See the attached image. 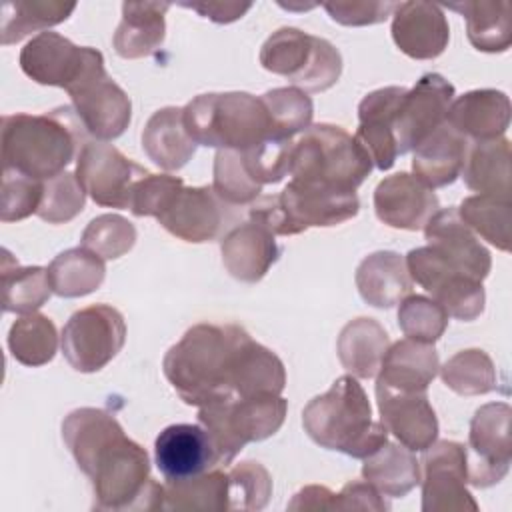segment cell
<instances>
[{
  "instance_id": "6da1fadb",
  "label": "cell",
  "mask_w": 512,
  "mask_h": 512,
  "mask_svg": "<svg viewBox=\"0 0 512 512\" xmlns=\"http://www.w3.org/2000/svg\"><path fill=\"white\" fill-rule=\"evenodd\" d=\"M62 440L92 480L96 510H162L164 486L150 478L148 452L102 408H76L62 422Z\"/></svg>"
},
{
  "instance_id": "7a4b0ae2",
  "label": "cell",
  "mask_w": 512,
  "mask_h": 512,
  "mask_svg": "<svg viewBox=\"0 0 512 512\" xmlns=\"http://www.w3.org/2000/svg\"><path fill=\"white\" fill-rule=\"evenodd\" d=\"M248 338L238 324H196L166 352L164 376L188 406L232 400L240 352Z\"/></svg>"
},
{
  "instance_id": "3957f363",
  "label": "cell",
  "mask_w": 512,
  "mask_h": 512,
  "mask_svg": "<svg viewBox=\"0 0 512 512\" xmlns=\"http://www.w3.org/2000/svg\"><path fill=\"white\" fill-rule=\"evenodd\" d=\"M86 130L72 106H60L44 114H6L2 116V160L36 180H48L78 158Z\"/></svg>"
},
{
  "instance_id": "277c9868",
  "label": "cell",
  "mask_w": 512,
  "mask_h": 512,
  "mask_svg": "<svg viewBox=\"0 0 512 512\" xmlns=\"http://www.w3.org/2000/svg\"><path fill=\"white\" fill-rule=\"evenodd\" d=\"M302 426L318 446L362 460L388 442L386 426L372 420L370 400L352 374L336 378L304 406Z\"/></svg>"
},
{
  "instance_id": "5b68a950",
  "label": "cell",
  "mask_w": 512,
  "mask_h": 512,
  "mask_svg": "<svg viewBox=\"0 0 512 512\" xmlns=\"http://www.w3.org/2000/svg\"><path fill=\"white\" fill-rule=\"evenodd\" d=\"M182 112L188 134L202 146L242 152L272 138L262 100L248 92L200 94Z\"/></svg>"
},
{
  "instance_id": "8992f818",
  "label": "cell",
  "mask_w": 512,
  "mask_h": 512,
  "mask_svg": "<svg viewBox=\"0 0 512 512\" xmlns=\"http://www.w3.org/2000/svg\"><path fill=\"white\" fill-rule=\"evenodd\" d=\"M374 164L362 144L344 128L314 124L292 150L290 176L302 182H320L344 190H356Z\"/></svg>"
},
{
  "instance_id": "52a82bcc",
  "label": "cell",
  "mask_w": 512,
  "mask_h": 512,
  "mask_svg": "<svg viewBox=\"0 0 512 512\" xmlns=\"http://www.w3.org/2000/svg\"><path fill=\"white\" fill-rule=\"evenodd\" d=\"M286 412L288 402L280 394H258L202 406L198 408V422L210 434L222 464H230L246 444L276 434Z\"/></svg>"
},
{
  "instance_id": "ba28073f",
  "label": "cell",
  "mask_w": 512,
  "mask_h": 512,
  "mask_svg": "<svg viewBox=\"0 0 512 512\" xmlns=\"http://www.w3.org/2000/svg\"><path fill=\"white\" fill-rule=\"evenodd\" d=\"M260 64L304 92H324L342 74V56L332 42L288 26L266 38L260 48Z\"/></svg>"
},
{
  "instance_id": "9c48e42d",
  "label": "cell",
  "mask_w": 512,
  "mask_h": 512,
  "mask_svg": "<svg viewBox=\"0 0 512 512\" xmlns=\"http://www.w3.org/2000/svg\"><path fill=\"white\" fill-rule=\"evenodd\" d=\"M22 72L42 86H58L68 94L108 76L104 56L96 48L76 46L58 32H40L20 52Z\"/></svg>"
},
{
  "instance_id": "30bf717a",
  "label": "cell",
  "mask_w": 512,
  "mask_h": 512,
  "mask_svg": "<svg viewBox=\"0 0 512 512\" xmlns=\"http://www.w3.org/2000/svg\"><path fill=\"white\" fill-rule=\"evenodd\" d=\"M124 316L108 304H92L74 312L62 328L60 346L76 372L102 370L124 346Z\"/></svg>"
},
{
  "instance_id": "8fae6325",
  "label": "cell",
  "mask_w": 512,
  "mask_h": 512,
  "mask_svg": "<svg viewBox=\"0 0 512 512\" xmlns=\"http://www.w3.org/2000/svg\"><path fill=\"white\" fill-rule=\"evenodd\" d=\"M406 268L412 282L432 294L448 316L464 322L476 320L484 312V286L480 280L450 266L430 246L414 248L406 254Z\"/></svg>"
},
{
  "instance_id": "7c38bea8",
  "label": "cell",
  "mask_w": 512,
  "mask_h": 512,
  "mask_svg": "<svg viewBox=\"0 0 512 512\" xmlns=\"http://www.w3.org/2000/svg\"><path fill=\"white\" fill-rule=\"evenodd\" d=\"M510 418L512 408L506 402H490L474 412L466 446L468 484L488 488L508 474L512 460Z\"/></svg>"
},
{
  "instance_id": "4fadbf2b",
  "label": "cell",
  "mask_w": 512,
  "mask_h": 512,
  "mask_svg": "<svg viewBox=\"0 0 512 512\" xmlns=\"http://www.w3.org/2000/svg\"><path fill=\"white\" fill-rule=\"evenodd\" d=\"M74 174L98 206L128 208L132 186L150 172L112 144L88 140L78 152Z\"/></svg>"
},
{
  "instance_id": "5bb4252c",
  "label": "cell",
  "mask_w": 512,
  "mask_h": 512,
  "mask_svg": "<svg viewBox=\"0 0 512 512\" xmlns=\"http://www.w3.org/2000/svg\"><path fill=\"white\" fill-rule=\"evenodd\" d=\"M422 452V510H478L476 500L466 488V446L454 440H440Z\"/></svg>"
},
{
  "instance_id": "9a60e30c",
  "label": "cell",
  "mask_w": 512,
  "mask_h": 512,
  "mask_svg": "<svg viewBox=\"0 0 512 512\" xmlns=\"http://www.w3.org/2000/svg\"><path fill=\"white\" fill-rule=\"evenodd\" d=\"M452 100L454 86L438 72L424 74L410 90H406L394 118L398 154L414 150L442 126Z\"/></svg>"
},
{
  "instance_id": "2e32d148",
  "label": "cell",
  "mask_w": 512,
  "mask_h": 512,
  "mask_svg": "<svg viewBox=\"0 0 512 512\" xmlns=\"http://www.w3.org/2000/svg\"><path fill=\"white\" fill-rule=\"evenodd\" d=\"M154 458L166 480H186L224 466L202 424L166 426L154 440Z\"/></svg>"
},
{
  "instance_id": "e0dca14e",
  "label": "cell",
  "mask_w": 512,
  "mask_h": 512,
  "mask_svg": "<svg viewBox=\"0 0 512 512\" xmlns=\"http://www.w3.org/2000/svg\"><path fill=\"white\" fill-rule=\"evenodd\" d=\"M284 210L300 232L310 226H336L358 214L356 190H344L320 182L290 180L278 194Z\"/></svg>"
},
{
  "instance_id": "ac0fdd59",
  "label": "cell",
  "mask_w": 512,
  "mask_h": 512,
  "mask_svg": "<svg viewBox=\"0 0 512 512\" xmlns=\"http://www.w3.org/2000/svg\"><path fill=\"white\" fill-rule=\"evenodd\" d=\"M380 422L412 452H422L438 438V418L426 392H402L376 384Z\"/></svg>"
},
{
  "instance_id": "d6986e66",
  "label": "cell",
  "mask_w": 512,
  "mask_h": 512,
  "mask_svg": "<svg viewBox=\"0 0 512 512\" xmlns=\"http://www.w3.org/2000/svg\"><path fill=\"white\" fill-rule=\"evenodd\" d=\"M438 208L440 202L434 190L408 172L386 176L374 190L376 216L392 228L422 230Z\"/></svg>"
},
{
  "instance_id": "ffe728a7",
  "label": "cell",
  "mask_w": 512,
  "mask_h": 512,
  "mask_svg": "<svg viewBox=\"0 0 512 512\" xmlns=\"http://www.w3.org/2000/svg\"><path fill=\"white\" fill-rule=\"evenodd\" d=\"M222 204L212 186H182L156 220L172 236L202 244L220 234L224 224Z\"/></svg>"
},
{
  "instance_id": "44dd1931",
  "label": "cell",
  "mask_w": 512,
  "mask_h": 512,
  "mask_svg": "<svg viewBox=\"0 0 512 512\" xmlns=\"http://www.w3.org/2000/svg\"><path fill=\"white\" fill-rule=\"evenodd\" d=\"M392 40L406 56L432 60L446 50L450 26L438 4L400 2L392 12Z\"/></svg>"
},
{
  "instance_id": "7402d4cb",
  "label": "cell",
  "mask_w": 512,
  "mask_h": 512,
  "mask_svg": "<svg viewBox=\"0 0 512 512\" xmlns=\"http://www.w3.org/2000/svg\"><path fill=\"white\" fill-rule=\"evenodd\" d=\"M428 246L456 270L484 280L490 274L492 258L478 236L462 222L454 206L438 210L424 226Z\"/></svg>"
},
{
  "instance_id": "603a6c76",
  "label": "cell",
  "mask_w": 512,
  "mask_h": 512,
  "mask_svg": "<svg viewBox=\"0 0 512 512\" xmlns=\"http://www.w3.org/2000/svg\"><path fill=\"white\" fill-rule=\"evenodd\" d=\"M406 90L404 86H384L366 94L358 106L360 124L354 138L378 170H390L398 158L394 118Z\"/></svg>"
},
{
  "instance_id": "cb8c5ba5",
  "label": "cell",
  "mask_w": 512,
  "mask_h": 512,
  "mask_svg": "<svg viewBox=\"0 0 512 512\" xmlns=\"http://www.w3.org/2000/svg\"><path fill=\"white\" fill-rule=\"evenodd\" d=\"M70 98L86 134L98 142L122 136L132 120V102L110 76L90 82L70 94Z\"/></svg>"
},
{
  "instance_id": "d4e9b609",
  "label": "cell",
  "mask_w": 512,
  "mask_h": 512,
  "mask_svg": "<svg viewBox=\"0 0 512 512\" xmlns=\"http://www.w3.org/2000/svg\"><path fill=\"white\" fill-rule=\"evenodd\" d=\"M510 100L504 92L484 88L470 90L452 100L446 112V124L468 142L502 138L510 126Z\"/></svg>"
},
{
  "instance_id": "484cf974",
  "label": "cell",
  "mask_w": 512,
  "mask_h": 512,
  "mask_svg": "<svg viewBox=\"0 0 512 512\" xmlns=\"http://www.w3.org/2000/svg\"><path fill=\"white\" fill-rule=\"evenodd\" d=\"M220 254L222 264L228 274L240 282H260L272 264L280 258V246L266 228L244 222L234 226L222 240H220Z\"/></svg>"
},
{
  "instance_id": "4316f807",
  "label": "cell",
  "mask_w": 512,
  "mask_h": 512,
  "mask_svg": "<svg viewBox=\"0 0 512 512\" xmlns=\"http://www.w3.org/2000/svg\"><path fill=\"white\" fill-rule=\"evenodd\" d=\"M438 370L440 360L434 344L404 338L388 346L376 384L402 392H426Z\"/></svg>"
},
{
  "instance_id": "83f0119b",
  "label": "cell",
  "mask_w": 512,
  "mask_h": 512,
  "mask_svg": "<svg viewBox=\"0 0 512 512\" xmlns=\"http://www.w3.org/2000/svg\"><path fill=\"white\" fill-rule=\"evenodd\" d=\"M470 142L446 122L414 148V176L428 188H442L462 174Z\"/></svg>"
},
{
  "instance_id": "f1b7e54d",
  "label": "cell",
  "mask_w": 512,
  "mask_h": 512,
  "mask_svg": "<svg viewBox=\"0 0 512 512\" xmlns=\"http://www.w3.org/2000/svg\"><path fill=\"white\" fill-rule=\"evenodd\" d=\"M356 288L362 300L374 308H392L412 290L406 260L392 250L366 256L356 268Z\"/></svg>"
},
{
  "instance_id": "f546056e",
  "label": "cell",
  "mask_w": 512,
  "mask_h": 512,
  "mask_svg": "<svg viewBox=\"0 0 512 512\" xmlns=\"http://www.w3.org/2000/svg\"><path fill=\"white\" fill-rule=\"evenodd\" d=\"M168 8V2H124L122 20L112 38L116 54L126 60L154 54L166 36Z\"/></svg>"
},
{
  "instance_id": "4dcf8cb0",
  "label": "cell",
  "mask_w": 512,
  "mask_h": 512,
  "mask_svg": "<svg viewBox=\"0 0 512 512\" xmlns=\"http://www.w3.org/2000/svg\"><path fill=\"white\" fill-rule=\"evenodd\" d=\"M196 146L184 126V112L178 106L156 110L142 130V148L162 170H180L186 166Z\"/></svg>"
},
{
  "instance_id": "1f68e13d",
  "label": "cell",
  "mask_w": 512,
  "mask_h": 512,
  "mask_svg": "<svg viewBox=\"0 0 512 512\" xmlns=\"http://www.w3.org/2000/svg\"><path fill=\"white\" fill-rule=\"evenodd\" d=\"M390 346L386 330L374 318L350 320L338 336L340 364L356 378H374Z\"/></svg>"
},
{
  "instance_id": "d6a6232c",
  "label": "cell",
  "mask_w": 512,
  "mask_h": 512,
  "mask_svg": "<svg viewBox=\"0 0 512 512\" xmlns=\"http://www.w3.org/2000/svg\"><path fill=\"white\" fill-rule=\"evenodd\" d=\"M460 176L464 178V184L478 194L510 200L508 138L470 142Z\"/></svg>"
},
{
  "instance_id": "836d02e7",
  "label": "cell",
  "mask_w": 512,
  "mask_h": 512,
  "mask_svg": "<svg viewBox=\"0 0 512 512\" xmlns=\"http://www.w3.org/2000/svg\"><path fill=\"white\" fill-rule=\"evenodd\" d=\"M362 478L382 496L404 498L420 484V462L406 446L386 442L364 458Z\"/></svg>"
},
{
  "instance_id": "e575fe53",
  "label": "cell",
  "mask_w": 512,
  "mask_h": 512,
  "mask_svg": "<svg viewBox=\"0 0 512 512\" xmlns=\"http://www.w3.org/2000/svg\"><path fill=\"white\" fill-rule=\"evenodd\" d=\"M450 10L466 20V34L470 44L480 52H506L512 44V16L510 4L504 0H476L452 2Z\"/></svg>"
},
{
  "instance_id": "d590c367",
  "label": "cell",
  "mask_w": 512,
  "mask_h": 512,
  "mask_svg": "<svg viewBox=\"0 0 512 512\" xmlns=\"http://www.w3.org/2000/svg\"><path fill=\"white\" fill-rule=\"evenodd\" d=\"M106 276L104 258L78 246L60 252L48 266V282L56 296L80 298L100 288Z\"/></svg>"
},
{
  "instance_id": "8d00e7d4",
  "label": "cell",
  "mask_w": 512,
  "mask_h": 512,
  "mask_svg": "<svg viewBox=\"0 0 512 512\" xmlns=\"http://www.w3.org/2000/svg\"><path fill=\"white\" fill-rule=\"evenodd\" d=\"M0 288L4 312L32 314L44 306L52 294L48 282V268L18 266L8 250L2 252Z\"/></svg>"
},
{
  "instance_id": "74e56055",
  "label": "cell",
  "mask_w": 512,
  "mask_h": 512,
  "mask_svg": "<svg viewBox=\"0 0 512 512\" xmlns=\"http://www.w3.org/2000/svg\"><path fill=\"white\" fill-rule=\"evenodd\" d=\"M162 486V510H228V472L220 468Z\"/></svg>"
},
{
  "instance_id": "f35d334b",
  "label": "cell",
  "mask_w": 512,
  "mask_h": 512,
  "mask_svg": "<svg viewBox=\"0 0 512 512\" xmlns=\"http://www.w3.org/2000/svg\"><path fill=\"white\" fill-rule=\"evenodd\" d=\"M76 10L74 2L32 0V2H4L0 22V42L4 46L16 44L32 32H46L50 26L62 24Z\"/></svg>"
},
{
  "instance_id": "ab89813d",
  "label": "cell",
  "mask_w": 512,
  "mask_h": 512,
  "mask_svg": "<svg viewBox=\"0 0 512 512\" xmlns=\"http://www.w3.org/2000/svg\"><path fill=\"white\" fill-rule=\"evenodd\" d=\"M8 348L12 358L24 366L48 364L58 350L54 322L38 312L22 314L8 330Z\"/></svg>"
},
{
  "instance_id": "60d3db41",
  "label": "cell",
  "mask_w": 512,
  "mask_h": 512,
  "mask_svg": "<svg viewBox=\"0 0 512 512\" xmlns=\"http://www.w3.org/2000/svg\"><path fill=\"white\" fill-rule=\"evenodd\" d=\"M458 216L462 222L478 236H482L486 242L496 246L502 252H510V224H512V212H510V200L476 194L462 200Z\"/></svg>"
},
{
  "instance_id": "b9f144b4",
  "label": "cell",
  "mask_w": 512,
  "mask_h": 512,
  "mask_svg": "<svg viewBox=\"0 0 512 512\" xmlns=\"http://www.w3.org/2000/svg\"><path fill=\"white\" fill-rule=\"evenodd\" d=\"M442 382L460 396H480L496 390L498 376L492 358L480 348L456 352L440 366Z\"/></svg>"
},
{
  "instance_id": "7bdbcfd3",
  "label": "cell",
  "mask_w": 512,
  "mask_h": 512,
  "mask_svg": "<svg viewBox=\"0 0 512 512\" xmlns=\"http://www.w3.org/2000/svg\"><path fill=\"white\" fill-rule=\"evenodd\" d=\"M268 118H270V130L272 138L276 140H292V136L308 130L312 126L314 116V104L312 98L296 88H274L260 96Z\"/></svg>"
},
{
  "instance_id": "ee69618b",
  "label": "cell",
  "mask_w": 512,
  "mask_h": 512,
  "mask_svg": "<svg viewBox=\"0 0 512 512\" xmlns=\"http://www.w3.org/2000/svg\"><path fill=\"white\" fill-rule=\"evenodd\" d=\"M212 174V190L226 204H252L262 192V186L248 174L240 150H218Z\"/></svg>"
},
{
  "instance_id": "f6af8a7d",
  "label": "cell",
  "mask_w": 512,
  "mask_h": 512,
  "mask_svg": "<svg viewBox=\"0 0 512 512\" xmlns=\"http://www.w3.org/2000/svg\"><path fill=\"white\" fill-rule=\"evenodd\" d=\"M86 204V192L76 174L60 172L42 180V198L36 216L48 224H66L76 218Z\"/></svg>"
},
{
  "instance_id": "bcb514c9",
  "label": "cell",
  "mask_w": 512,
  "mask_h": 512,
  "mask_svg": "<svg viewBox=\"0 0 512 512\" xmlns=\"http://www.w3.org/2000/svg\"><path fill=\"white\" fill-rule=\"evenodd\" d=\"M82 246L104 260H116L132 250L136 244L134 224L120 214H102L90 220L84 228Z\"/></svg>"
},
{
  "instance_id": "7dc6e473",
  "label": "cell",
  "mask_w": 512,
  "mask_h": 512,
  "mask_svg": "<svg viewBox=\"0 0 512 512\" xmlns=\"http://www.w3.org/2000/svg\"><path fill=\"white\" fill-rule=\"evenodd\" d=\"M398 326L406 338L434 344L448 326L446 310L422 294H408L398 308Z\"/></svg>"
},
{
  "instance_id": "c3c4849f",
  "label": "cell",
  "mask_w": 512,
  "mask_h": 512,
  "mask_svg": "<svg viewBox=\"0 0 512 512\" xmlns=\"http://www.w3.org/2000/svg\"><path fill=\"white\" fill-rule=\"evenodd\" d=\"M272 496L270 472L254 460L228 470V510H262Z\"/></svg>"
},
{
  "instance_id": "681fc988",
  "label": "cell",
  "mask_w": 512,
  "mask_h": 512,
  "mask_svg": "<svg viewBox=\"0 0 512 512\" xmlns=\"http://www.w3.org/2000/svg\"><path fill=\"white\" fill-rule=\"evenodd\" d=\"M292 140L268 138L262 144H256L248 150H242V160L248 174L260 184H276L292 168Z\"/></svg>"
},
{
  "instance_id": "f907efd6",
  "label": "cell",
  "mask_w": 512,
  "mask_h": 512,
  "mask_svg": "<svg viewBox=\"0 0 512 512\" xmlns=\"http://www.w3.org/2000/svg\"><path fill=\"white\" fill-rule=\"evenodd\" d=\"M42 198V180L24 176L12 168H4L2 174V198L0 220L18 222L36 214Z\"/></svg>"
},
{
  "instance_id": "816d5d0a",
  "label": "cell",
  "mask_w": 512,
  "mask_h": 512,
  "mask_svg": "<svg viewBox=\"0 0 512 512\" xmlns=\"http://www.w3.org/2000/svg\"><path fill=\"white\" fill-rule=\"evenodd\" d=\"M184 186V180L170 174H146L132 186L130 212L134 216H154L158 218L172 196Z\"/></svg>"
},
{
  "instance_id": "f5cc1de1",
  "label": "cell",
  "mask_w": 512,
  "mask_h": 512,
  "mask_svg": "<svg viewBox=\"0 0 512 512\" xmlns=\"http://www.w3.org/2000/svg\"><path fill=\"white\" fill-rule=\"evenodd\" d=\"M328 16L342 26H370L380 24L392 16L396 2L380 0H336L322 4Z\"/></svg>"
},
{
  "instance_id": "db71d44e",
  "label": "cell",
  "mask_w": 512,
  "mask_h": 512,
  "mask_svg": "<svg viewBox=\"0 0 512 512\" xmlns=\"http://www.w3.org/2000/svg\"><path fill=\"white\" fill-rule=\"evenodd\" d=\"M250 222L266 228L274 236H294L300 234L296 224L290 220L288 212L284 210L280 196L278 194H268V196H258L248 210Z\"/></svg>"
},
{
  "instance_id": "11a10c76",
  "label": "cell",
  "mask_w": 512,
  "mask_h": 512,
  "mask_svg": "<svg viewBox=\"0 0 512 512\" xmlns=\"http://www.w3.org/2000/svg\"><path fill=\"white\" fill-rule=\"evenodd\" d=\"M334 510H390L382 494L370 482H348L334 498Z\"/></svg>"
},
{
  "instance_id": "9f6ffc18",
  "label": "cell",
  "mask_w": 512,
  "mask_h": 512,
  "mask_svg": "<svg viewBox=\"0 0 512 512\" xmlns=\"http://www.w3.org/2000/svg\"><path fill=\"white\" fill-rule=\"evenodd\" d=\"M180 6L198 12L200 16L216 22V24H230L242 18L250 8L252 2H180Z\"/></svg>"
},
{
  "instance_id": "6f0895ef",
  "label": "cell",
  "mask_w": 512,
  "mask_h": 512,
  "mask_svg": "<svg viewBox=\"0 0 512 512\" xmlns=\"http://www.w3.org/2000/svg\"><path fill=\"white\" fill-rule=\"evenodd\" d=\"M334 498L336 494L326 486H304L294 494V498L288 502V510H334Z\"/></svg>"
}]
</instances>
